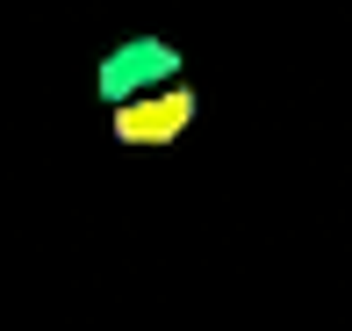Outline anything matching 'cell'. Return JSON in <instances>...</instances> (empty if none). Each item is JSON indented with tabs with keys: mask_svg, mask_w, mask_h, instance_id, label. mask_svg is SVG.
<instances>
[{
	"mask_svg": "<svg viewBox=\"0 0 352 331\" xmlns=\"http://www.w3.org/2000/svg\"><path fill=\"white\" fill-rule=\"evenodd\" d=\"M195 87L187 80H166L151 94H130V101H116V145L122 151H166L187 137V122H195Z\"/></svg>",
	"mask_w": 352,
	"mask_h": 331,
	"instance_id": "1",
	"label": "cell"
},
{
	"mask_svg": "<svg viewBox=\"0 0 352 331\" xmlns=\"http://www.w3.org/2000/svg\"><path fill=\"white\" fill-rule=\"evenodd\" d=\"M166 80H180V51H173L166 36H122L116 51L101 58V72H94V94L116 108V101L151 94V87H166Z\"/></svg>",
	"mask_w": 352,
	"mask_h": 331,
	"instance_id": "2",
	"label": "cell"
}]
</instances>
